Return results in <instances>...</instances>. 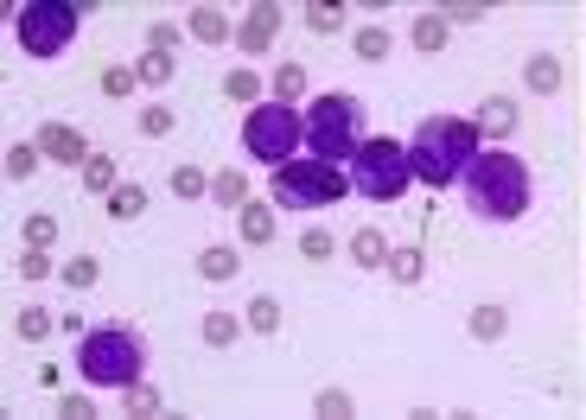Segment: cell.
I'll use <instances>...</instances> for the list:
<instances>
[{"instance_id": "cell-27", "label": "cell", "mask_w": 586, "mask_h": 420, "mask_svg": "<svg viewBox=\"0 0 586 420\" xmlns=\"http://www.w3.org/2000/svg\"><path fill=\"white\" fill-rule=\"evenodd\" d=\"M415 45L421 51H440L446 45V20H440V13H421V20H415Z\"/></svg>"}, {"instance_id": "cell-23", "label": "cell", "mask_w": 586, "mask_h": 420, "mask_svg": "<svg viewBox=\"0 0 586 420\" xmlns=\"http://www.w3.org/2000/svg\"><path fill=\"white\" fill-rule=\"evenodd\" d=\"M306 90V70L300 64H274V102H293Z\"/></svg>"}, {"instance_id": "cell-16", "label": "cell", "mask_w": 586, "mask_h": 420, "mask_svg": "<svg viewBox=\"0 0 586 420\" xmlns=\"http://www.w3.org/2000/svg\"><path fill=\"white\" fill-rule=\"evenodd\" d=\"M211 198H217L223 210H243V204H249V179H243V172H217V179H211Z\"/></svg>"}, {"instance_id": "cell-14", "label": "cell", "mask_w": 586, "mask_h": 420, "mask_svg": "<svg viewBox=\"0 0 586 420\" xmlns=\"http://www.w3.org/2000/svg\"><path fill=\"white\" fill-rule=\"evenodd\" d=\"M351 255H357V268H389V242H383V230H357L351 236Z\"/></svg>"}, {"instance_id": "cell-8", "label": "cell", "mask_w": 586, "mask_h": 420, "mask_svg": "<svg viewBox=\"0 0 586 420\" xmlns=\"http://www.w3.org/2000/svg\"><path fill=\"white\" fill-rule=\"evenodd\" d=\"M344 191H351V172L332 160H313V153L274 166V204L281 210H332Z\"/></svg>"}, {"instance_id": "cell-41", "label": "cell", "mask_w": 586, "mask_h": 420, "mask_svg": "<svg viewBox=\"0 0 586 420\" xmlns=\"http://www.w3.org/2000/svg\"><path fill=\"white\" fill-rule=\"evenodd\" d=\"M319 414H351V395H338V389H325V395H319Z\"/></svg>"}, {"instance_id": "cell-11", "label": "cell", "mask_w": 586, "mask_h": 420, "mask_svg": "<svg viewBox=\"0 0 586 420\" xmlns=\"http://www.w3.org/2000/svg\"><path fill=\"white\" fill-rule=\"evenodd\" d=\"M274 26H281V7H255V13H249V26L236 32V45H243V51H268Z\"/></svg>"}, {"instance_id": "cell-12", "label": "cell", "mask_w": 586, "mask_h": 420, "mask_svg": "<svg viewBox=\"0 0 586 420\" xmlns=\"http://www.w3.org/2000/svg\"><path fill=\"white\" fill-rule=\"evenodd\" d=\"M281 204H243V242H274V230H281V217H274Z\"/></svg>"}, {"instance_id": "cell-6", "label": "cell", "mask_w": 586, "mask_h": 420, "mask_svg": "<svg viewBox=\"0 0 586 420\" xmlns=\"http://www.w3.org/2000/svg\"><path fill=\"white\" fill-rule=\"evenodd\" d=\"M77 32H83V7H71V0H26V7H13V39H20L32 64L64 58L77 45Z\"/></svg>"}, {"instance_id": "cell-2", "label": "cell", "mask_w": 586, "mask_h": 420, "mask_svg": "<svg viewBox=\"0 0 586 420\" xmlns=\"http://www.w3.org/2000/svg\"><path fill=\"white\" fill-rule=\"evenodd\" d=\"M472 160H478V121H459V115H427L415 128V140H408V166L434 191L459 185Z\"/></svg>"}, {"instance_id": "cell-13", "label": "cell", "mask_w": 586, "mask_h": 420, "mask_svg": "<svg viewBox=\"0 0 586 420\" xmlns=\"http://www.w3.org/2000/svg\"><path fill=\"white\" fill-rule=\"evenodd\" d=\"M141 210H147V185H141V179H128V185L109 191V217H115V223H134Z\"/></svg>"}, {"instance_id": "cell-32", "label": "cell", "mask_w": 586, "mask_h": 420, "mask_svg": "<svg viewBox=\"0 0 586 420\" xmlns=\"http://www.w3.org/2000/svg\"><path fill=\"white\" fill-rule=\"evenodd\" d=\"M128 83H141L128 64H109V70H102V96H128Z\"/></svg>"}, {"instance_id": "cell-5", "label": "cell", "mask_w": 586, "mask_h": 420, "mask_svg": "<svg viewBox=\"0 0 586 420\" xmlns=\"http://www.w3.org/2000/svg\"><path fill=\"white\" fill-rule=\"evenodd\" d=\"M300 147H306V109H293V102H255V109L243 115V153L255 166H287V160H300Z\"/></svg>"}, {"instance_id": "cell-30", "label": "cell", "mask_w": 586, "mask_h": 420, "mask_svg": "<svg viewBox=\"0 0 586 420\" xmlns=\"http://www.w3.org/2000/svg\"><path fill=\"white\" fill-rule=\"evenodd\" d=\"M172 191H179V198H198V191H211V179H204L198 166H179L172 172Z\"/></svg>"}, {"instance_id": "cell-18", "label": "cell", "mask_w": 586, "mask_h": 420, "mask_svg": "<svg viewBox=\"0 0 586 420\" xmlns=\"http://www.w3.org/2000/svg\"><path fill=\"white\" fill-rule=\"evenodd\" d=\"M236 331H243V319H236V312H204V344H211V350L236 344Z\"/></svg>"}, {"instance_id": "cell-1", "label": "cell", "mask_w": 586, "mask_h": 420, "mask_svg": "<svg viewBox=\"0 0 586 420\" xmlns=\"http://www.w3.org/2000/svg\"><path fill=\"white\" fill-rule=\"evenodd\" d=\"M465 210H472L478 223H523L529 198H536V172L516 147H478V160L465 166Z\"/></svg>"}, {"instance_id": "cell-20", "label": "cell", "mask_w": 586, "mask_h": 420, "mask_svg": "<svg viewBox=\"0 0 586 420\" xmlns=\"http://www.w3.org/2000/svg\"><path fill=\"white\" fill-rule=\"evenodd\" d=\"M192 39H204V45H223V39H230V20H223L217 7H198V13H192Z\"/></svg>"}, {"instance_id": "cell-22", "label": "cell", "mask_w": 586, "mask_h": 420, "mask_svg": "<svg viewBox=\"0 0 586 420\" xmlns=\"http://www.w3.org/2000/svg\"><path fill=\"white\" fill-rule=\"evenodd\" d=\"M389 26H364V32H357V58H364V64H383L389 58Z\"/></svg>"}, {"instance_id": "cell-21", "label": "cell", "mask_w": 586, "mask_h": 420, "mask_svg": "<svg viewBox=\"0 0 586 420\" xmlns=\"http://www.w3.org/2000/svg\"><path fill=\"white\" fill-rule=\"evenodd\" d=\"M39 140H20V147H7V179H32V172H39Z\"/></svg>"}, {"instance_id": "cell-25", "label": "cell", "mask_w": 586, "mask_h": 420, "mask_svg": "<svg viewBox=\"0 0 586 420\" xmlns=\"http://www.w3.org/2000/svg\"><path fill=\"white\" fill-rule=\"evenodd\" d=\"M13 331H20V338H26V344H39V338H45V331H51V312H45V306H26V312H20V319H13Z\"/></svg>"}, {"instance_id": "cell-4", "label": "cell", "mask_w": 586, "mask_h": 420, "mask_svg": "<svg viewBox=\"0 0 586 420\" xmlns=\"http://www.w3.org/2000/svg\"><path fill=\"white\" fill-rule=\"evenodd\" d=\"M364 147V102L351 90H325L306 102V153L332 166H351V153Z\"/></svg>"}, {"instance_id": "cell-17", "label": "cell", "mask_w": 586, "mask_h": 420, "mask_svg": "<svg viewBox=\"0 0 586 420\" xmlns=\"http://www.w3.org/2000/svg\"><path fill=\"white\" fill-rule=\"evenodd\" d=\"M478 128H485V134H510L516 128V102L510 96H491L485 109H478Z\"/></svg>"}, {"instance_id": "cell-40", "label": "cell", "mask_w": 586, "mask_h": 420, "mask_svg": "<svg viewBox=\"0 0 586 420\" xmlns=\"http://www.w3.org/2000/svg\"><path fill=\"white\" fill-rule=\"evenodd\" d=\"M147 39H153V51H172V39H179V26H172V20H153V32H147Z\"/></svg>"}, {"instance_id": "cell-31", "label": "cell", "mask_w": 586, "mask_h": 420, "mask_svg": "<svg viewBox=\"0 0 586 420\" xmlns=\"http://www.w3.org/2000/svg\"><path fill=\"white\" fill-rule=\"evenodd\" d=\"M122 401H128L134 414H160V395H153L147 382H128V389H122Z\"/></svg>"}, {"instance_id": "cell-19", "label": "cell", "mask_w": 586, "mask_h": 420, "mask_svg": "<svg viewBox=\"0 0 586 420\" xmlns=\"http://www.w3.org/2000/svg\"><path fill=\"white\" fill-rule=\"evenodd\" d=\"M83 185L102 191V198H109V191L122 185V179H115V160H109V153H90V160H83Z\"/></svg>"}, {"instance_id": "cell-10", "label": "cell", "mask_w": 586, "mask_h": 420, "mask_svg": "<svg viewBox=\"0 0 586 420\" xmlns=\"http://www.w3.org/2000/svg\"><path fill=\"white\" fill-rule=\"evenodd\" d=\"M198 274L204 280H236V274H243V255H236L230 242H211V249L198 255Z\"/></svg>"}, {"instance_id": "cell-15", "label": "cell", "mask_w": 586, "mask_h": 420, "mask_svg": "<svg viewBox=\"0 0 586 420\" xmlns=\"http://www.w3.org/2000/svg\"><path fill=\"white\" fill-rule=\"evenodd\" d=\"M172 70H179V64H172V51H153V45H147V58L134 64V77H141L147 90H166V83H172Z\"/></svg>"}, {"instance_id": "cell-34", "label": "cell", "mask_w": 586, "mask_h": 420, "mask_svg": "<svg viewBox=\"0 0 586 420\" xmlns=\"http://www.w3.org/2000/svg\"><path fill=\"white\" fill-rule=\"evenodd\" d=\"M58 274H64V287H90V280H96V261H90V255H77V261H64Z\"/></svg>"}, {"instance_id": "cell-38", "label": "cell", "mask_w": 586, "mask_h": 420, "mask_svg": "<svg viewBox=\"0 0 586 420\" xmlns=\"http://www.w3.org/2000/svg\"><path fill=\"white\" fill-rule=\"evenodd\" d=\"M20 274H26V280H45V274H51V255H45V249H26V255H20Z\"/></svg>"}, {"instance_id": "cell-26", "label": "cell", "mask_w": 586, "mask_h": 420, "mask_svg": "<svg viewBox=\"0 0 586 420\" xmlns=\"http://www.w3.org/2000/svg\"><path fill=\"white\" fill-rule=\"evenodd\" d=\"M529 90H561V64L555 58H529Z\"/></svg>"}, {"instance_id": "cell-28", "label": "cell", "mask_w": 586, "mask_h": 420, "mask_svg": "<svg viewBox=\"0 0 586 420\" xmlns=\"http://www.w3.org/2000/svg\"><path fill=\"white\" fill-rule=\"evenodd\" d=\"M306 26H313V32H338L344 26V7H338V0H319V7L306 13Z\"/></svg>"}, {"instance_id": "cell-33", "label": "cell", "mask_w": 586, "mask_h": 420, "mask_svg": "<svg viewBox=\"0 0 586 420\" xmlns=\"http://www.w3.org/2000/svg\"><path fill=\"white\" fill-rule=\"evenodd\" d=\"M141 134H153V140H160V134H172V109H166V102L141 109Z\"/></svg>"}, {"instance_id": "cell-7", "label": "cell", "mask_w": 586, "mask_h": 420, "mask_svg": "<svg viewBox=\"0 0 586 420\" xmlns=\"http://www.w3.org/2000/svg\"><path fill=\"white\" fill-rule=\"evenodd\" d=\"M351 191L357 198H370V204H395L408 185H415V166H408V147L402 140H389V134H376L364 140V147L351 153Z\"/></svg>"}, {"instance_id": "cell-35", "label": "cell", "mask_w": 586, "mask_h": 420, "mask_svg": "<svg viewBox=\"0 0 586 420\" xmlns=\"http://www.w3.org/2000/svg\"><path fill=\"white\" fill-rule=\"evenodd\" d=\"M497 331H504V312H497V306H478V312H472V338H497Z\"/></svg>"}, {"instance_id": "cell-29", "label": "cell", "mask_w": 586, "mask_h": 420, "mask_svg": "<svg viewBox=\"0 0 586 420\" xmlns=\"http://www.w3.org/2000/svg\"><path fill=\"white\" fill-rule=\"evenodd\" d=\"M389 274L402 280V287H408V280H421V249H395L389 255Z\"/></svg>"}, {"instance_id": "cell-36", "label": "cell", "mask_w": 586, "mask_h": 420, "mask_svg": "<svg viewBox=\"0 0 586 420\" xmlns=\"http://www.w3.org/2000/svg\"><path fill=\"white\" fill-rule=\"evenodd\" d=\"M223 90H230L236 102H255V90H262V83H255V70H230V83H223Z\"/></svg>"}, {"instance_id": "cell-39", "label": "cell", "mask_w": 586, "mask_h": 420, "mask_svg": "<svg viewBox=\"0 0 586 420\" xmlns=\"http://www.w3.org/2000/svg\"><path fill=\"white\" fill-rule=\"evenodd\" d=\"M51 236H58V223H51V217H32V223H26V242H32V249H45Z\"/></svg>"}, {"instance_id": "cell-24", "label": "cell", "mask_w": 586, "mask_h": 420, "mask_svg": "<svg viewBox=\"0 0 586 420\" xmlns=\"http://www.w3.org/2000/svg\"><path fill=\"white\" fill-rule=\"evenodd\" d=\"M249 325H255V331H281V300L255 293V300H249Z\"/></svg>"}, {"instance_id": "cell-37", "label": "cell", "mask_w": 586, "mask_h": 420, "mask_svg": "<svg viewBox=\"0 0 586 420\" xmlns=\"http://www.w3.org/2000/svg\"><path fill=\"white\" fill-rule=\"evenodd\" d=\"M300 249L313 255V261H325V255L338 249V242H332V230H306V236H300Z\"/></svg>"}, {"instance_id": "cell-9", "label": "cell", "mask_w": 586, "mask_h": 420, "mask_svg": "<svg viewBox=\"0 0 586 420\" xmlns=\"http://www.w3.org/2000/svg\"><path fill=\"white\" fill-rule=\"evenodd\" d=\"M39 153H51V160H90V147H83L77 128H64V121H51V128H39Z\"/></svg>"}, {"instance_id": "cell-3", "label": "cell", "mask_w": 586, "mask_h": 420, "mask_svg": "<svg viewBox=\"0 0 586 420\" xmlns=\"http://www.w3.org/2000/svg\"><path fill=\"white\" fill-rule=\"evenodd\" d=\"M77 376L90 382V389H109V395H122L128 382H141L147 376V338L134 325H90L77 338Z\"/></svg>"}]
</instances>
